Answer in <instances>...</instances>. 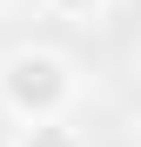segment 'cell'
Returning a JSON list of instances; mask_svg holds the SVG:
<instances>
[{
  "instance_id": "obj_3",
  "label": "cell",
  "mask_w": 141,
  "mask_h": 147,
  "mask_svg": "<svg viewBox=\"0 0 141 147\" xmlns=\"http://www.w3.org/2000/svg\"><path fill=\"white\" fill-rule=\"evenodd\" d=\"M54 20H74V27H87V20H101L108 13V0H40Z\"/></svg>"
},
{
  "instance_id": "obj_4",
  "label": "cell",
  "mask_w": 141,
  "mask_h": 147,
  "mask_svg": "<svg viewBox=\"0 0 141 147\" xmlns=\"http://www.w3.org/2000/svg\"><path fill=\"white\" fill-rule=\"evenodd\" d=\"M0 7H7V0H0Z\"/></svg>"
},
{
  "instance_id": "obj_2",
  "label": "cell",
  "mask_w": 141,
  "mask_h": 147,
  "mask_svg": "<svg viewBox=\"0 0 141 147\" xmlns=\"http://www.w3.org/2000/svg\"><path fill=\"white\" fill-rule=\"evenodd\" d=\"M14 147H87L67 120L54 114V120H20V134H14Z\"/></svg>"
},
{
  "instance_id": "obj_1",
  "label": "cell",
  "mask_w": 141,
  "mask_h": 147,
  "mask_svg": "<svg viewBox=\"0 0 141 147\" xmlns=\"http://www.w3.org/2000/svg\"><path fill=\"white\" fill-rule=\"evenodd\" d=\"M74 94H81V74L54 47H14L0 60V107L14 120H54L74 107Z\"/></svg>"
}]
</instances>
